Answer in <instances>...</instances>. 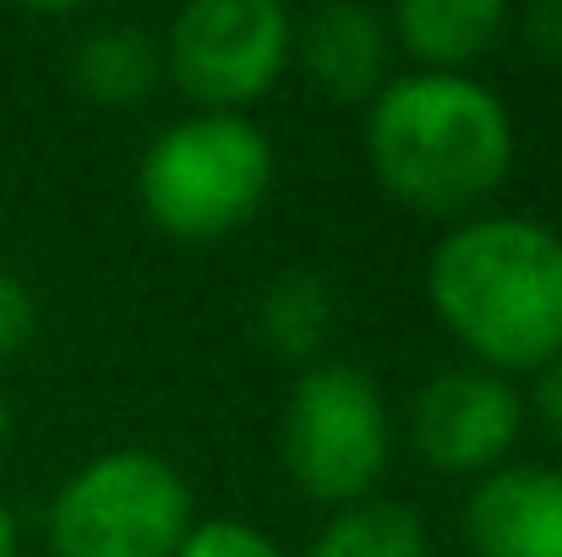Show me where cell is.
I'll list each match as a JSON object with an SVG mask.
<instances>
[{
	"mask_svg": "<svg viewBox=\"0 0 562 557\" xmlns=\"http://www.w3.org/2000/svg\"><path fill=\"white\" fill-rule=\"evenodd\" d=\"M426 301L470 367L530 377L562 356V235L519 213H470L431 246Z\"/></svg>",
	"mask_w": 562,
	"mask_h": 557,
	"instance_id": "6da1fadb",
	"label": "cell"
},
{
	"mask_svg": "<svg viewBox=\"0 0 562 557\" xmlns=\"http://www.w3.org/2000/svg\"><path fill=\"white\" fill-rule=\"evenodd\" d=\"M367 159L393 202L459 224L508 181L514 115L470 71L387 77L367 110Z\"/></svg>",
	"mask_w": 562,
	"mask_h": 557,
	"instance_id": "7a4b0ae2",
	"label": "cell"
},
{
	"mask_svg": "<svg viewBox=\"0 0 562 557\" xmlns=\"http://www.w3.org/2000/svg\"><path fill=\"white\" fill-rule=\"evenodd\" d=\"M273 143L251 115L196 110L159 132L137 165L143 213L176 241H224L262 208Z\"/></svg>",
	"mask_w": 562,
	"mask_h": 557,
	"instance_id": "3957f363",
	"label": "cell"
},
{
	"mask_svg": "<svg viewBox=\"0 0 562 557\" xmlns=\"http://www.w3.org/2000/svg\"><path fill=\"white\" fill-rule=\"evenodd\" d=\"M393 454V421L372 371L350 361L301 367L284 415H279V459L290 481L323 509L367 503Z\"/></svg>",
	"mask_w": 562,
	"mask_h": 557,
	"instance_id": "277c9868",
	"label": "cell"
},
{
	"mask_svg": "<svg viewBox=\"0 0 562 557\" xmlns=\"http://www.w3.org/2000/svg\"><path fill=\"white\" fill-rule=\"evenodd\" d=\"M191 525L196 503L187 476L148 448L99 454L49 498L55 557H176Z\"/></svg>",
	"mask_w": 562,
	"mask_h": 557,
	"instance_id": "5b68a950",
	"label": "cell"
},
{
	"mask_svg": "<svg viewBox=\"0 0 562 557\" xmlns=\"http://www.w3.org/2000/svg\"><path fill=\"white\" fill-rule=\"evenodd\" d=\"M165 71L191 104L246 115L290 66L295 22L279 0H196L165 33Z\"/></svg>",
	"mask_w": 562,
	"mask_h": 557,
	"instance_id": "8992f818",
	"label": "cell"
},
{
	"mask_svg": "<svg viewBox=\"0 0 562 557\" xmlns=\"http://www.w3.org/2000/svg\"><path fill=\"white\" fill-rule=\"evenodd\" d=\"M525 388L486 367H448L409 404V448L442 476H492L525 432Z\"/></svg>",
	"mask_w": 562,
	"mask_h": 557,
	"instance_id": "52a82bcc",
	"label": "cell"
},
{
	"mask_svg": "<svg viewBox=\"0 0 562 557\" xmlns=\"http://www.w3.org/2000/svg\"><path fill=\"white\" fill-rule=\"evenodd\" d=\"M464 542L475 557H562V470L497 465L464 498Z\"/></svg>",
	"mask_w": 562,
	"mask_h": 557,
	"instance_id": "ba28073f",
	"label": "cell"
},
{
	"mask_svg": "<svg viewBox=\"0 0 562 557\" xmlns=\"http://www.w3.org/2000/svg\"><path fill=\"white\" fill-rule=\"evenodd\" d=\"M295 55L306 77L339 104H372L387 82L393 27L361 0H328L306 22H295Z\"/></svg>",
	"mask_w": 562,
	"mask_h": 557,
	"instance_id": "9c48e42d",
	"label": "cell"
},
{
	"mask_svg": "<svg viewBox=\"0 0 562 557\" xmlns=\"http://www.w3.org/2000/svg\"><path fill=\"white\" fill-rule=\"evenodd\" d=\"M393 44L420 60V71H464L508 27L503 0H404L393 16Z\"/></svg>",
	"mask_w": 562,
	"mask_h": 557,
	"instance_id": "30bf717a",
	"label": "cell"
},
{
	"mask_svg": "<svg viewBox=\"0 0 562 557\" xmlns=\"http://www.w3.org/2000/svg\"><path fill=\"white\" fill-rule=\"evenodd\" d=\"M159 71H165V49L137 22H99L71 49V82H77V93L93 99V104H110V110L143 104L154 93Z\"/></svg>",
	"mask_w": 562,
	"mask_h": 557,
	"instance_id": "8fae6325",
	"label": "cell"
},
{
	"mask_svg": "<svg viewBox=\"0 0 562 557\" xmlns=\"http://www.w3.org/2000/svg\"><path fill=\"white\" fill-rule=\"evenodd\" d=\"M334 323H339V296L312 268H284L257 296V334L279 361H295V367L323 361V345H328Z\"/></svg>",
	"mask_w": 562,
	"mask_h": 557,
	"instance_id": "7c38bea8",
	"label": "cell"
},
{
	"mask_svg": "<svg viewBox=\"0 0 562 557\" xmlns=\"http://www.w3.org/2000/svg\"><path fill=\"white\" fill-rule=\"evenodd\" d=\"M306 557H431L426 525L409 503L393 498H367L356 509H339Z\"/></svg>",
	"mask_w": 562,
	"mask_h": 557,
	"instance_id": "4fadbf2b",
	"label": "cell"
},
{
	"mask_svg": "<svg viewBox=\"0 0 562 557\" xmlns=\"http://www.w3.org/2000/svg\"><path fill=\"white\" fill-rule=\"evenodd\" d=\"M176 557H284V547L273 536H262L257 525H246V520L213 514V520L191 525Z\"/></svg>",
	"mask_w": 562,
	"mask_h": 557,
	"instance_id": "5bb4252c",
	"label": "cell"
},
{
	"mask_svg": "<svg viewBox=\"0 0 562 557\" xmlns=\"http://www.w3.org/2000/svg\"><path fill=\"white\" fill-rule=\"evenodd\" d=\"M33 334H38V301L16 274L0 268V361L22 356L33 345Z\"/></svg>",
	"mask_w": 562,
	"mask_h": 557,
	"instance_id": "9a60e30c",
	"label": "cell"
},
{
	"mask_svg": "<svg viewBox=\"0 0 562 557\" xmlns=\"http://www.w3.org/2000/svg\"><path fill=\"white\" fill-rule=\"evenodd\" d=\"M525 415H536V426H541L547 437H558L562 443V356H552L541 371H530Z\"/></svg>",
	"mask_w": 562,
	"mask_h": 557,
	"instance_id": "2e32d148",
	"label": "cell"
},
{
	"mask_svg": "<svg viewBox=\"0 0 562 557\" xmlns=\"http://www.w3.org/2000/svg\"><path fill=\"white\" fill-rule=\"evenodd\" d=\"M525 38L536 44V55L562 66V0H536L525 11Z\"/></svg>",
	"mask_w": 562,
	"mask_h": 557,
	"instance_id": "e0dca14e",
	"label": "cell"
},
{
	"mask_svg": "<svg viewBox=\"0 0 562 557\" xmlns=\"http://www.w3.org/2000/svg\"><path fill=\"white\" fill-rule=\"evenodd\" d=\"M0 557H16V520L5 503H0Z\"/></svg>",
	"mask_w": 562,
	"mask_h": 557,
	"instance_id": "ac0fdd59",
	"label": "cell"
},
{
	"mask_svg": "<svg viewBox=\"0 0 562 557\" xmlns=\"http://www.w3.org/2000/svg\"><path fill=\"white\" fill-rule=\"evenodd\" d=\"M5 437H11V404H5V393H0V454H5Z\"/></svg>",
	"mask_w": 562,
	"mask_h": 557,
	"instance_id": "d6986e66",
	"label": "cell"
}]
</instances>
